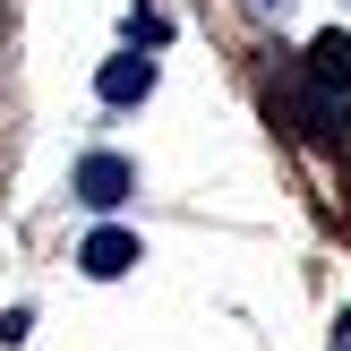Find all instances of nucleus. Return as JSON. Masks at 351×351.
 Listing matches in <instances>:
<instances>
[{
  "mask_svg": "<svg viewBox=\"0 0 351 351\" xmlns=\"http://www.w3.org/2000/svg\"><path fill=\"white\" fill-rule=\"evenodd\" d=\"M146 86H154L146 60H112V69H103V103H129V95H146Z\"/></svg>",
  "mask_w": 351,
  "mask_h": 351,
  "instance_id": "20e7f679",
  "label": "nucleus"
},
{
  "mask_svg": "<svg viewBox=\"0 0 351 351\" xmlns=\"http://www.w3.org/2000/svg\"><path fill=\"white\" fill-rule=\"evenodd\" d=\"M343 351H351V326H343Z\"/></svg>",
  "mask_w": 351,
  "mask_h": 351,
  "instance_id": "39448f33",
  "label": "nucleus"
},
{
  "mask_svg": "<svg viewBox=\"0 0 351 351\" xmlns=\"http://www.w3.org/2000/svg\"><path fill=\"white\" fill-rule=\"evenodd\" d=\"M77 197L86 206H120V197H129V163H112V154L77 163Z\"/></svg>",
  "mask_w": 351,
  "mask_h": 351,
  "instance_id": "f03ea898",
  "label": "nucleus"
},
{
  "mask_svg": "<svg viewBox=\"0 0 351 351\" xmlns=\"http://www.w3.org/2000/svg\"><path fill=\"white\" fill-rule=\"evenodd\" d=\"M77 266L95 274V283H112V274H129V266H137V240H129V232H95V240L77 249Z\"/></svg>",
  "mask_w": 351,
  "mask_h": 351,
  "instance_id": "f257e3e1",
  "label": "nucleus"
},
{
  "mask_svg": "<svg viewBox=\"0 0 351 351\" xmlns=\"http://www.w3.org/2000/svg\"><path fill=\"white\" fill-rule=\"evenodd\" d=\"M308 60H317L326 86H351V34H317V43H308Z\"/></svg>",
  "mask_w": 351,
  "mask_h": 351,
  "instance_id": "7ed1b4c3",
  "label": "nucleus"
}]
</instances>
